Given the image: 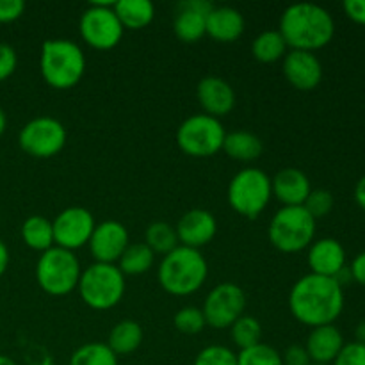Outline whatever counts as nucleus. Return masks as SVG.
<instances>
[{"instance_id":"obj_1","label":"nucleus","mask_w":365,"mask_h":365,"mask_svg":"<svg viewBox=\"0 0 365 365\" xmlns=\"http://www.w3.org/2000/svg\"><path fill=\"white\" fill-rule=\"evenodd\" d=\"M344 287L335 278L309 273L289 292V310L298 323L317 328L334 324L344 310Z\"/></svg>"},{"instance_id":"obj_2","label":"nucleus","mask_w":365,"mask_h":365,"mask_svg":"<svg viewBox=\"0 0 365 365\" xmlns=\"http://www.w3.org/2000/svg\"><path fill=\"white\" fill-rule=\"evenodd\" d=\"M278 32L287 43V48L316 53V50L331 43L335 21L324 7L312 2H298L282 13Z\"/></svg>"},{"instance_id":"obj_3","label":"nucleus","mask_w":365,"mask_h":365,"mask_svg":"<svg viewBox=\"0 0 365 365\" xmlns=\"http://www.w3.org/2000/svg\"><path fill=\"white\" fill-rule=\"evenodd\" d=\"M209 277V264L200 250L177 246L163 257L157 269V280L164 292L171 296H191L203 287Z\"/></svg>"},{"instance_id":"obj_4","label":"nucleus","mask_w":365,"mask_h":365,"mask_svg":"<svg viewBox=\"0 0 365 365\" xmlns=\"http://www.w3.org/2000/svg\"><path fill=\"white\" fill-rule=\"evenodd\" d=\"M39 71L50 88L66 91L75 88L86 73V56L71 39H46L39 56Z\"/></svg>"},{"instance_id":"obj_5","label":"nucleus","mask_w":365,"mask_h":365,"mask_svg":"<svg viewBox=\"0 0 365 365\" xmlns=\"http://www.w3.org/2000/svg\"><path fill=\"white\" fill-rule=\"evenodd\" d=\"M125 289V274L116 264L93 262L82 271L77 291L89 309L102 312L114 309L123 299Z\"/></svg>"},{"instance_id":"obj_6","label":"nucleus","mask_w":365,"mask_h":365,"mask_svg":"<svg viewBox=\"0 0 365 365\" xmlns=\"http://www.w3.org/2000/svg\"><path fill=\"white\" fill-rule=\"evenodd\" d=\"M316 223L305 207H282L271 217L267 237L278 252L299 253L314 242Z\"/></svg>"},{"instance_id":"obj_7","label":"nucleus","mask_w":365,"mask_h":365,"mask_svg":"<svg viewBox=\"0 0 365 365\" xmlns=\"http://www.w3.org/2000/svg\"><path fill=\"white\" fill-rule=\"evenodd\" d=\"M227 198L234 212L246 220H255L273 198L271 177L260 168H245L228 184Z\"/></svg>"},{"instance_id":"obj_8","label":"nucleus","mask_w":365,"mask_h":365,"mask_svg":"<svg viewBox=\"0 0 365 365\" xmlns=\"http://www.w3.org/2000/svg\"><path fill=\"white\" fill-rule=\"evenodd\" d=\"M82 267L73 252L52 246L36 262V282L50 296H66L78 287Z\"/></svg>"},{"instance_id":"obj_9","label":"nucleus","mask_w":365,"mask_h":365,"mask_svg":"<svg viewBox=\"0 0 365 365\" xmlns=\"http://www.w3.org/2000/svg\"><path fill=\"white\" fill-rule=\"evenodd\" d=\"M223 123L209 114H192L180 123L177 130V145L189 157H212L221 152L225 143Z\"/></svg>"},{"instance_id":"obj_10","label":"nucleus","mask_w":365,"mask_h":365,"mask_svg":"<svg viewBox=\"0 0 365 365\" xmlns=\"http://www.w3.org/2000/svg\"><path fill=\"white\" fill-rule=\"evenodd\" d=\"M82 39L95 50H113L123 38V25L114 13V2H93L78 21Z\"/></svg>"},{"instance_id":"obj_11","label":"nucleus","mask_w":365,"mask_h":365,"mask_svg":"<svg viewBox=\"0 0 365 365\" xmlns=\"http://www.w3.org/2000/svg\"><path fill=\"white\" fill-rule=\"evenodd\" d=\"M68 132L59 120L52 116H38L24 125L18 134V145L34 159H50L64 148Z\"/></svg>"},{"instance_id":"obj_12","label":"nucleus","mask_w":365,"mask_h":365,"mask_svg":"<svg viewBox=\"0 0 365 365\" xmlns=\"http://www.w3.org/2000/svg\"><path fill=\"white\" fill-rule=\"evenodd\" d=\"M245 291L232 282H225V284H217L207 294L202 312L207 327L214 330H225V328H230L239 317L245 316Z\"/></svg>"},{"instance_id":"obj_13","label":"nucleus","mask_w":365,"mask_h":365,"mask_svg":"<svg viewBox=\"0 0 365 365\" xmlns=\"http://www.w3.org/2000/svg\"><path fill=\"white\" fill-rule=\"evenodd\" d=\"M52 227L56 246L75 253V250L88 245L96 223L95 216L84 207H68L57 214Z\"/></svg>"},{"instance_id":"obj_14","label":"nucleus","mask_w":365,"mask_h":365,"mask_svg":"<svg viewBox=\"0 0 365 365\" xmlns=\"http://www.w3.org/2000/svg\"><path fill=\"white\" fill-rule=\"evenodd\" d=\"M128 245H130V235L127 227L114 220L96 225L88 242L89 253L95 262L102 264H116Z\"/></svg>"},{"instance_id":"obj_15","label":"nucleus","mask_w":365,"mask_h":365,"mask_svg":"<svg viewBox=\"0 0 365 365\" xmlns=\"http://www.w3.org/2000/svg\"><path fill=\"white\" fill-rule=\"evenodd\" d=\"M282 71L289 84L298 91H312L323 81V64L314 52L291 50L285 53Z\"/></svg>"},{"instance_id":"obj_16","label":"nucleus","mask_w":365,"mask_h":365,"mask_svg":"<svg viewBox=\"0 0 365 365\" xmlns=\"http://www.w3.org/2000/svg\"><path fill=\"white\" fill-rule=\"evenodd\" d=\"M177 237L180 246L200 250L212 242L217 234V221L214 214L207 209H191L178 220Z\"/></svg>"},{"instance_id":"obj_17","label":"nucleus","mask_w":365,"mask_h":365,"mask_svg":"<svg viewBox=\"0 0 365 365\" xmlns=\"http://www.w3.org/2000/svg\"><path fill=\"white\" fill-rule=\"evenodd\" d=\"M209 0H184L177 6L173 31L182 43H196L207 34V14L212 11Z\"/></svg>"},{"instance_id":"obj_18","label":"nucleus","mask_w":365,"mask_h":365,"mask_svg":"<svg viewBox=\"0 0 365 365\" xmlns=\"http://www.w3.org/2000/svg\"><path fill=\"white\" fill-rule=\"evenodd\" d=\"M196 96H198V102L202 109L205 110V114L217 118V120L232 113V109L235 107L234 88L225 78L216 77V75L203 77L198 82Z\"/></svg>"},{"instance_id":"obj_19","label":"nucleus","mask_w":365,"mask_h":365,"mask_svg":"<svg viewBox=\"0 0 365 365\" xmlns=\"http://www.w3.org/2000/svg\"><path fill=\"white\" fill-rule=\"evenodd\" d=\"M310 273L327 278H337L346 267V250L337 239L323 237L309 246L307 255Z\"/></svg>"},{"instance_id":"obj_20","label":"nucleus","mask_w":365,"mask_h":365,"mask_svg":"<svg viewBox=\"0 0 365 365\" xmlns=\"http://www.w3.org/2000/svg\"><path fill=\"white\" fill-rule=\"evenodd\" d=\"M271 191L282 207H303L312 191V184L305 171L284 168L271 178Z\"/></svg>"},{"instance_id":"obj_21","label":"nucleus","mask_w":365,"mask_h":365,"mask_svg":"<svg viewBox=\"0 0 365 365\" xmlns=\"http://www.w3.org/2000/svg\"><path fill=\"white\" fill-rule=\"evenodd\" d=\"M344 344L346 342L341 330L335 324H324V327H317L310 330L305 342V349L312 364L330 365L337 359Z\"/></svg>"},{"instance_id":"obj_22","label":"nucleus","mask_w":365,"mask_h":365,"mask_svg":"<svg viewBox=\"0 0 365 365\" xmlns=\"http://www.w3.org/2000/svg\"><path fill=\"white\" fill-rule=\"evenodd\" d=\"M246 21L241 11L234 7L221 6L212 7L207 14V36L220 43H232L239 39L245 32Z\"/></svg>"},{"instance_id":"obj_23","label":"nucleus","mask_w":365,"mask_h":365,"mask_svg":"<svg viewBox=\"0 0 365 365\" xmlns=\"http://www.w3.org/2000/svg\"><path fill=\"white\" fill-rule=\"evenodd\" d=\"M223 150L230 159L239 163H253L264 152V143L259 135L246 130H234L225 135Z\"/></svg>"},{"instance_id":"obj_24","label":"nucleus","mask_w":365,"mask_h":365,"mask_svg":"<svg viewBox=\"0 0 365 365\" xmlns=\"http://www.w3.org/2000/svg\"><path fill=\"white\" fill-rule=\"evenodd\" d=\"M114 13L123 29L139 31L152 24L155 18V7L150 0H118L114 2Z\"/></svg>"},{"instance_id":"obj_25","label":"nucleus","mask_w":365,"mask_h":365,"mask_svg":"<svg viewBox=\"0 0 365 365\" xmlns=\"http://www.w3.org/2000/svg\"><path fill=\"white\" fill-rule=\"evenodd\" d=\"M143 342V328L138 321L123 319L113 327L106 344L116 356H125L139 349Z\"/></svg>"},{"instance_id":"obj_26","label":"nucleus","mask_w":365,"mask_h":365,"mask_svg":"<svg viewBox=\"0 0 365 365\" xmlns=\"http://www.w3.org/2000/svg\"><path fill=\"white\" fill-rule=\"evenodd\" d=\"M21 239H24L25 246H29L34 252H46L52 246H56L52 221L46 220L45 216H39V214L29 216L21 225Z\"/></svg>"},{"instance_id":"obj_27","label":"nucleus","mask_w":365,"mask_h":365,"mask_svg":"<svg viewBox=\"0 0 365 365\" xmlns=\"http://www.w3.org/2000/svg\"><path fill=\"white\" fill-rule=\"evenodd\" d=\"M155 253L145 245V242H130L120 260L116 262L118 269L127 277H139L152 269Z\"/></svg>"},{"instance_id":"obj_28","label":"nucleus","mask_w":365,"mask_h":365,"mask_svg":"<svg viewBox=\"0 0 365 365\" xmlns=\"http://www.w3.org/2000/svg\"><path fill=\"white\" fill-rule=\"evenodd\" d=\"M252 53L259 63H278L287 53V43L278 31H264L253 39Z\"/></svg>"},{"instance_id":"obj_29","label":"nucleus","mask_w":365,"mask_h":365,"mask_svg":"<svg viewBox=\"0 0 365 365\" xmlns=\"http://www.w3.org/2000/svg\"><path fill=\"white\" fill-rule=\"evenodd\" d=\"M145 245L152 250L153 253L159 255H168L173 252L177 246H180L177 237V230L166 221H153L148 225L145 232Z\"/></svg>"},{"instance_id":"obj_30","label":"nucleus","mask_w":365,"mask_h":365,"mask_svg":"<svg viewBox=\"0 0 365 365\" xmlns=\"http://www.w3.org/2000/svg\"><path fill=\"white\" fill-rule=\"evenodd\" d=\"M70 365H118V356L106 342H88L71 353Z\"/></svg>"},{"instance_id":"obj_31","label":"nucleus","mask_w":365,"mask_h":365,"mask_svg":"<svg viewBox=\"0 0 365 365\" xmlns=\"http://www.w3.org/2000/svg\"><path fill=\"white\" fill-rule=\"evenodd\" d=\"M230 337L239 351L253 348L262 342V324L252 316H241L230 327Z\"/></svg>"},{"instance_id":"obj_32","label":"nucleus","mask_w":365,"mask_h":365,"mask_svg":"<svg viewBox=\"0 0 365 365\" xmlns=\"http://www.w3.org/2000/svg\"><path fill=\"white\" fill-rule=\"evenodd\" d=\"M237 365H284L282 355L269 344L253 346V348L242 349L237 355Z\"/></svg>"},{"instance_id":"obj_33","label":"nucleus","mask_w":365,"mask_h":365,"mask_svg":"<svg viewBox=\"0 0 365 365\" xmlns=\"http://www.w3.org/2000/svg\"><path fill=\"white\" fill-rule=\"evenodd\" d=\"M173 324L184 335L202 334L203 328L207 327L202 309H198V307H184V309L178 310L173 317Z\"/></svg>"},{"instance_id":"obj_34","label":"nucleus","mask_w":365,"mask_h":365,"mask_svg":"<svg viewBox=\"0 0 365 365\" xmlns=\"http://www.w3.org/2000/svg\"><path fill=\"white\" fill-rule=\"evenodd\" d=\"M192 365H237V353L227 346H207L196 355Z\"/></svg>"},{"instance_id":"obj_35","label":"nucleus","mask_w":365,"mask_h":365,"mask_svg":"<svg viewBox=\"0 0 365 365\" xmlns=\"http://www.w3.org/2000/svg\"><path fill=\"white\" fill-rule=\"evenodd\" d=\"M334 195L327 189H312L309 198L305 200L303 207L307 212L314 217V220H321V217L328 216L334 209Z\"/></svg>"},{"instance_id":"obj_36","label":"nucleus","mask_w":365,"mask_h":365,"mask_svg":"<svg viewBox=\"0 0 365 365\" xmlns=\"http://www.w3.org/2000/svg\"><path fill=\"white\" fill-rule=\"evenodd\" d=\"M331 365H365V344L348 342Z\"/></svg>"},{"instance_id":"obj_37","label":"nucleus","mask_w":365,"mask_h":365,"mask_svg":"<svg viewBox=\"0 0 365 365\" xmlns=\"http://www.w3.org/2000/svg\"><path fill=\"white\" fill-rule=\"evenodd\" d=\"M18 66L16 50L9 43L0 41V82L9 78Z\"/></svg>"},{"instance_id":"obj_38","label":"nucleus","mask_w":365,"mask_h":365,"mask_svg":"<svg viewBox=\"0 0 365 365\" xmlns=\"http://www.w3.org/2000/svg\"><path fill=\"white\" fill-rule=\"evenodd\" d=\"M24 0H0V24L16 21L24 14Z\"/></svg>"},{"instance_id":"obj_39","label":"nucleus","mask_w":365,"mask_h":365,"mask_svg":"<svg viewBox=\"0 0 365 365\" xmlns=\"http://www.w3.org/2000/svg\"><path fill=\"white\" fill-rule=\"evenodd\" d=\"M282 364L284 365H310V356L307 353L305 346L292 344L282 355Z\"/></svg>"},{"instance_id":"obj_40","label":"nucleus","mask_w":365,"mask_h":365,"mask_svg":"<svg viewBox=\"0 0 365 365\" xmlns=\"http://www.w3.org/2000/svg\"><path fill=\"white\" fill-rule=\"evenodd\" d=\"M342 7L349 20L359 25H365V0H346Z\"/></svg>"},{"instance_id":"obj_41","label":"nucleus","mask_w":365,"mask_h":365,"mask_svg":"<svg viewBox=\"0 0 365 365\" xmlns=\"http://www.w3.org/2000/svg\"><path fill=\"white\" fill-rule=\"evenodd\" d=\"M349 273H351L353 282L364 285L365 287V252L359 253V255L353 259L351 266H349Z\"/></svg>"},{"instance_id":"obj_42","label":"nucleus","mask_w":365,"mask_h":365,"mask_svg":"<svg viewBox=\"0 0 365 365\" xmlns=\"http://www.w3.org/2000/svg\"><path fill=\"white\" fill-rule=\"evenodd\" d=\"M353 195H355V202L359 203L360 209L365 210V175L356 182L355 192H353Z\"/></svg>"},{"instance_id":"obj_43","label":"nucleus","mask_w":365,"mask_h":365,"mask_svg":"<svg viewBox=\"0 0 365 365\" xmlns=\"http://www.w3.org/2000/svg\"><path fill=\"white\" fill-rule=\"evenodd\" d=\"M7 266H9V250H7L6 242L0 239V278L7 271Z\"/></svg>"},{"instance_id":"obj_44","label":"nucleus","mask_w":365,"mask_h":365,"mask_svg":"<svg viewBox=\"0 0 365 365\" xmlns=\"http://www.w3.org/2000/svg\"><path fill=\"white\" fill-rule=\"evenodd\" d=\"M355 342H360V344H365V321L356 324L355 328Z\"/></svg>"},{"instance_id":"obj_45","label":"nucleus","mask_w":365,"mask_h":365,"mask_svg":"<svg viewBox=\"0 0 365 365\" xmlns=\"http://www.w3.org/2000/svg\"><path fill=\"white\" fill-rule=\"evenodd\" d=\"M6 127H7V118H6V113H4V109L0 107V138H2L4 132H6Z\"/></svg>"},{"instance_id":"obj_46","label":"nucleus","mask_w":365,"mask_h":365,"mask_svg":"<svg viewBox=\"0 0 365 365\" xmlns=\"http://www.w3.org/2000/svg\"><path fill=\"white\" fill-rule=\"evenodd\" d=\"M0 365H16V362L13 359H9V356L0 355Z\"/></svg>"},{"instance_id":"obj_47","label":"nucleus","mask_w":365,"mask_h":365,"mask_svg":"<svg viewBox=\"0 0 365 365\" xmlns=\"http://www.w3.org/2000/svg\"><path fill=\"white\" fill-rule=\"evenodd\" d=\"M310 365H321V364H310Z\"/></svg>"}]
</instances>
